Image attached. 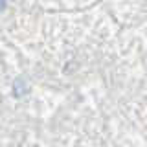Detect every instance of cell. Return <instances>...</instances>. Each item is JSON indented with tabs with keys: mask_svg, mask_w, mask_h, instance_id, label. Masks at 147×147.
<instances>
[{
	"mask_svg": "<svg viewBox=\"0 0 147 147\" xmlns=\"http://www.w3.org/2000/svg\"><path fill=\"white\" fill-rule=\"evenodd\" d=\"M4 7H6V0H0V11H2Z\"/></svg>",
	"mask_w": 147,
	"mask_h": 147,
	"instance_id": "6da1fadb",
	"label": "cell"
}]
</instances>
